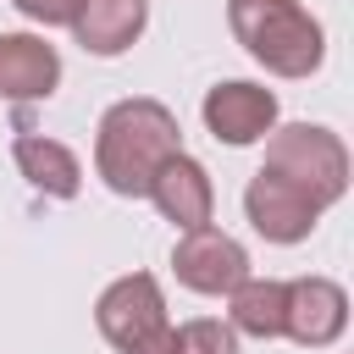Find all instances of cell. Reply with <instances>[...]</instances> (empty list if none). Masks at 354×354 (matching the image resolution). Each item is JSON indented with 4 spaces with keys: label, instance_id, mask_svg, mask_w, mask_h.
Instances as JSON below:
<instances>
[{
    "label": "cell",
    "instance_id": "1",
    "mask_svg": "<svg viewBox=\"0 0 354 354\" xmlns=\"http://www.w3.org/2000/svg\"><path fill=\"white\" fill-rule=\"evenodd\" d=\"M177 149H183V127L171 116V105H160L149 94L116 100L94 127V171L116 199H144L155 171Z\"/></svg>",
    "mask_w": 354,
    "mask_h": 354
},
{
    "label": "cell",
    "instance_id": "2",
    "mask_svg": "<svg viewBox=\"0 0 354 354\" xmlns=\"http://www.w3.org/2000/svg\"><path fill=\"white\" fill-rule=\"evenodd\" d=\"M227 28L271 77H310L326 61V33L299 0H227Z\"/></svg>",
    "mask_w": 354,
    "mask_h": 354
},
{
    "label": "cell",
    "instance_id": "3",
    "mask_svg": "<svg viewBox=\"0 0 354 354\" xmlns=\"http://www.w3.org/2000/svg\"><path fill=\"white\" fill-rule=\"evenodd\" d=\"M266 171L288 177L293 188H304L321 210H332L348 194V149L332 127L321 122H288L266 133Z\"/></svg>",
    "mask_w": 354,
    "mask_h": 354
},
{
    "label": "cell",
    "instance_id": "4",
    "mask_svg": "<svg viewBox=\"0 0 354 354\" xmlns=\"http://www.w3.org/2000/svg\"><path fill=\"white\" fill-rule=\"evenodd\" d=\"M171 271L188 293H205V299H227L243 277H249V249L221 232V227H188L177 243H171Z\"/></svg>",
    "mask_w": 354,
    "mask_h": 354
},
{
    "label": "cell",
    "instance_id": "5",
    "mask_svg": "<svg viewBox=\"0 0 354 354\" xmlns=\"http://www.w3.org/2000/svg\"><path fill=\"white\" fill-rule=\"evenodd\" d=\"M205 133L227 149H249L260 144L271 127H277V94L266 83H249V77H227L216 88H205Z\"/></svg>",
    "mask_w": 354,
    "mask_h": 354
},
{
    "label": "cell",
    "instance_id": "6",
    "mask_svg": "<svg viewBox=\"0 0 354 354\" xmlns=\"http://www.w3.org/2000/svg\"><path fill=\"white\" fill-rule=\"evenodd\" d=\"M94 326H100V337H105L111 348L144 343L149 332L166 326V293H160V282H155L149 271L116 277V282L94 299Z\"/></svg>",
    "mask_w": 354,
    "mask_h": 354
},
{
    "label": "cell",
    "instance_id": "7",
    "mask_svg": "<svg viewBox=\"0 0 354 354\" xmlns=\"http://www.w3.org/2000/svg\"><path fill=\"white\" fill-rule=\"evenodd\" d=\"M243 216H249V227H254L266 243H304L326 210H321L304 188H293L288 177H277V171L260 166V171L249 177V188H243Z\"/></svg>",
    "mask_w": 354,
    "mask_h": 354
},
{
    "label": "cell",
    "instance_id": "8",
    "mask_svg": "<svg viewBox=\"0 0 354 354\" xmlns=\"http://www.w3.org/2000/svg\"><path fill=\"white\" fill-rule=\"evenodd\" d=\"M348 332V293L332 277H293L288 282V310H282V337L299 348H332Z\"/></svg>",
    "mask_w": 354,
    "mask_h": 354
},
{
    "label": "cell",
    "instance_id": "9",
    "mask_svg": "<svg viewBox=\"0 0 354 354\" xmlns=\"http://www.w3.org/2000/svg\"><path fill=\"white\" fill-rule=\"evenodd\" d=\"M61 88V50L44 33H0V100L33 105Z\"/></svg>",
    "mask_w": 354,
    "mask_h": 354
},
{
    "label": "cell",
    "instance_id": "10",
    "mask_svg": "<svg viewBox=\"0 0 354 354\" xmlns=\"http://www.w3.org/2000/svg\"><path fill=\"white\" fill-rule=\"evenodd\" d=\"M144 199H155V210H160L177 232L205 227V221L216 216V183H210V171H205L188 149H177V155L155 171V183H149Z\"/></svg>",
    "mask_w": 354,
    "mask_h": 354
},
{
    "label": "cell",
    "instance_id": "11",
    "mask_svg": "<svg viewBox=\"0 0 354 354\" xmlns=\"http://www.w3.org/2000/svg\"><path fill=\"white\" fill-rule=\"evenodd\" d=\"M66 28L100 61L127 55L144 39V28H149V0H77V11H72Z\"/></svg>",
    "mask_w": 354,
    "mask_h": 354
},
{
    "label": "cell",
    "instance_id": "12",
    "mask_svg": "<svg viewBox=\"0 0 354 354\" xmlns=\"http://www.w3.org/2000/svg\"><path fill=\"white\" fill-rule=\"evenodd\" d=\"M11 155H17V171H22L39 194H50V199H77V188H83V160H77L61 138L17 133Z\"/></svg>",
    "mask_w": 354,
    "mask_h": 354
},
{
    "label": "cell",
    "instance_id": "13",
    "mask_svg": "<svg viewBox=\"0 0 354 354\" xmlns=\"http://www.w3.org/2000/svg\"><path fill=\"white\" fill-rule=\"evenodd\" d=\"M282 310H288V282H277V277H254L249 271L227 293V326L238 337H260V343L282 337Z\"/></svg>",
    "mask_w": 354,
    "mask_h": 354
},
{
    "label": "cell",
    "instance_id": "14",
    "mask_svg": "<svg viewBox=\"0 0 354 354\" xmlns=\"http://www.w3.org/2000/svg\"><path fill=\"white\" fill-rule=\"evenodd\" d=\"M177 348L183 354H243L238 348V332L216 315H199V321H183L177 326Z\"/></svg>",
    "mask_w": 354,
    "mask_h": 354
},
{
    "label": "cell",
    "instance_id": "15",
    "mask_svg": "<svg viewBox=\"0 0 354 354\" xmlns=\"http://www.w3.org/2000/svg\"><path fill=\"white\" fill-rule=\"evenodd\" d=\"M28 22H39V28H66L72 22V11H77V0H11Z\"/></svg>",
    "mask_w": 354,
    "mask_h": 354
},
{
    "label": "cell",
    "instance_id": "16",
    "mask_svg": "<svg viewBox=\"0 0 354 354\" xmlns=\"http://www.w3.org/2000/svg\"><path fill=\"white\" fill-rule=\"evenodd\" d=\"M122 354H183V348H177V332L160 326V332H149L144 343H133V348H122Z\"/></svg>",
    "mask_w": 354,
    "mask_h": 354
}]
</instances>
